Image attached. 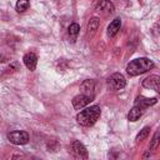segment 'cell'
<instances>
[{
  "label": "cell",
  "mask_w": 160,
  "mask_h": 160,
  "mask_svg": "<svg viewBox=\"0 0 160 160\" xmlns=\"http://www.w3.org/2000/svg\"><path fill=\"white\" fill-rule=\"evenodd\" d=\"M142 86L150 90L156 91L160 94V76L159 75H150L142 80Z\"/></svg>",
  "instance_id": "6"
},
{
  "label": "cell",
  "mask_w": 160,
  "mask_h": 160,
  "mask_svg": "<svg viewBox=\"0 0 160 160\" xmlns=\"http://www.w3.org/2000/svg\"><path fill=\"white\" fill-rule=\"evenodd\" d=\"M95 10L108 15V14H112L115 11V6L110 0H99V2L95 6Z\"/></svg>",
  "instance_id": "8"
},
{
  "label": "cell",
  "mask_w": 160,
  "mask_h": 160,
  "mask_svg": "<svg viewBox=\"0 0 160 160\" xmlns=\"http://www.w3.org/2000/svg\"><path fill=\"white\" fill-rule=\"evenodd\" d=\"M70 149H71V152L74 156L76 158H80V159H88V150L78 140H74L71 144H70Z\"/></svg>",
  "instance_id": "7"
},
{
  "label": "cell",
  "mask_w": 160,
  "mask_h": 160,
  "mask_svg": "<svg viewBox=\"0 0 160 160\" xmlns=\"http://www.w3.org/2000/svg\"><path fill=\"white\" fill-rule=\"evenodd\" d=\"M159 144H160V130H158L154 134V136H152V139L150 141V150H152V151L156 150L158 146H159Z\"/></svg>",
  "instance_id": "16"
},
{
  "label": "cell",
  "mask_w": 160,
  "mask_h": 160,
  "mask_svg": "<svg viewBox=\"0 0 160 160\" xmlns=\"http://www.w3.org/2000/svg\"><path fill=\"white\" fill-rule=\"evenodd\" d=\"M156 98H145V96H138L134 105L140 108V109H145V108H149L154 104H156Z\"/></svg>",
  "instance_id": "10"
},
{
  "label": "cell",
  "mask_w": 160,
  "mask_h": 160,
  "mask_svg": "<svg viewBox=\"0 0 160 160\" xmlns=\"http://www.w3.org/2000/svg\"><path fill=\"white\" fill-rule=\"evenodd\" d=\"M101 110L100 106L92 105L89 108H85L76 115V121L82 126H91L96 122V120L100 118Z\"/></svg>",
  "instance_id": "2"
},
{
  "label": "cell",
  "mask_w": 160,
  "mask_h": 160,
  "mask_svg": "<svg viewBox=\"0 0 160 160\" xmlns=\"http://www.w3.org/2000/svg\"><path fill=\"white\" fill-rule=\"evenodd\" d=\"M99 25H100L99 18L94 16V18H91V19L89 20V22H88V29H86V38H88V39H91V38L95 35L96 30L99 29Z\"/></svg>",
  "instance_id": "9"
},
{
  "label": "cell",
  "mask_w": 160,
  "mask_h": 160,
  "mask_svg": "<svg viewBox=\"0 0 160 160\" xmlns=\"http://www.w3.org/2000/svg\"><path fill=\"white\" fill-rule=\"evenodd\" d=\"M8 139L10 140V142L15 144V145H24L29 141V134L26 131H11L8 134Z\"/></svg>",
  "instance_id": "4"
},
{
  "label": "cell",
  "mask_w": 160,
  "mask_h": 160,
  "mask_svg": "<svg viewBox=\"0 0 160 160\" xmlns=\"http://www.w3.org/2000/svg\"><path fill=\"white\" fill-rule=\"evenodd\" d=\"M79 30H80L79 24L72 22V24L69 26V35H70V36H76V35L79 34Z\"/></svg>",
  "instance_id": "18"
},
{
  "label": "cell",
  "mask_w": 160,
  "mask_h": 160,
  "mask_svg": "<svg viewBox=\"0 0 160 160\" xmlns=\"http://www.w3.org/2000/svg\"><path fill=\"white\" fill-rule=\"evenodd\" d=\"M24 64H25V66L29 69V70H35V68H36V64H38V58H36V55L34 54V52H28V54H25L24 55Z\"/></svg>",
  "instance_id": "11"
},
{
  "label": "cell",
  "mask_w": 160,
  "mask_h": 160,
  "mask_svg": "<svg viewBox=\"0 0 160 160\" xmlns=\"http://www.w3.org/2000/svg\"><path fill=\"white\" fill-rule=\"evenodd\" d=\"M141 114H142V112H141V109L134 105V108H132V109L129 111V114H128V120H129V121H136V120L140 119Z\"/></svg>",
  "instance_id": "14"
},
{
  "label": "cell",
  "mask_w": 160,
  "mask_h": 160,
  "mask_svg": "<svg viewBox=\"0 0 160 160\" xmlns=\"http://www.w3.org/2000/svg\"><path fill=\"white\" fill-rule=\"evenodd\" d=\"M92 100H94V96L84 94V92H80L79 95H76L72 99V106L79 110V109H82L84 106H86L88 104H90Z\"/></svg>",
  "instance_id": "5"
},
{
  "label": "cell",
  "mask_w": 160,
  "mask_h": 160,
  "mask_svg": "<svg viewBox=\"0 0 160 160\" xmlns=\"http://www.w3.org/2000/svg\"><path fill=\"white\" fill-rule=\"evenodd\" d=\"M150 132V128L149 126H145L142 130H140V132L136 135V141H142Z\"/></svg>",
  "instance_id": "17"
},
{
  "label": "cell",
  "mask_w": 160,
  "mask_h": 160,
  "mask_svg": "<svg viewBox=\"0 0 160 160\" xmlns=\"http://www.w3.org/2000/svg\"><path fill=\"white\" fill-rule=\"evenodd\" d=\"M80 89H81V92L91 95V96H95V94H94V90H95L94 80H85V81H82V84L80 85Z\"/></svg>",
  "instance_id": "12"
},
{
  "label": "cell",
  "mask_w": 160,
  "mask_h": 160,
  "mask_svg": "<svg viewBox=\"0 0 160 160\" xmlns=\"http://www.w3.org/2000/svg\"><path fill=\"white\" fill-rule=\"evenodd\" d=\"M152 68H154L152 60L148 58H138V59L131 60L126 65V71L130 76H136V75H140V74H144L151 70Z\"/></svg>",
  "instance_id": "1"
},
{
  "label": "cell",
  "mask_w": 160,
  "mask_h": 160,
  "mask_svg": "<svg viewBox=\"0 0 160 160\" xmlns=\"http://www.w3.org/2000/svg\"><path fill=\"white\" fill-rule=\"evenodd\" d=\"M30 6V0H18L16 2V11L18 12H24L28 10Z\"/></svg>",
  "instance_id": "15"
},
{
  "label": "cell",
  "mask_w": 160,
  "mask_h": 160,
  "mask_svg": "<svg viewBox=\"0 0 160 160\" xmlns=\"http://www.w3.org/2000/svg\"><path fill=\"white\" fill-rule=\"evenodd\" d=\"M126 80L120 72H114L109 79H108V86L110 90H120L125 86Z\"/></svg>",
  "instance_id": "3"
},
{
  "label": "cell",
  "mask_w": 160,
  "mask_h": 160,
  "mask_svg": "<svg viewBox=\"0 0 160 160\" xmlns=\"http://www.w3.org/2000/svg\"><path fill=\"white\" fill-rule=\"evenodd\" d=\"M120 26H121V20H120L119 18L114 19V20L109 24V26H108V35H109L110 38H112V36L120 30Z\"/></svg>",
  "instance_id": "13"
}]
</instances>
